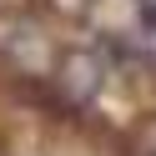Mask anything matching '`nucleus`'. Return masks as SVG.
Segmentation results:
<instances>
[{"mask_svg": "<svg viewBox=\"0 0 156 156\" xmlns=\"http://www.w3.org/2000/svg\"><path fill=\"white\" fill-rule=\"evenodd\" d=\"M55 86H61L66 106H86L96 91H101V55L96 51H71L55 71Z\"/></svg>", "mask_w": 156, "mask_h": 156, "instance_id": "1", "label": "nucleus"}]
</instances>
